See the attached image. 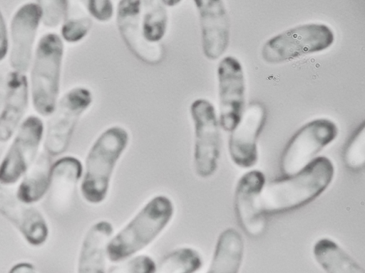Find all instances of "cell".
I'll return each mask as SVG.
<instances>
[{"label":"cell","instance_id":"6da1fadb","mask_svg":"<svg viewBox=\"0 0 365 273\" xmlns=\"http://www.w3.org/2000/svg\"><path fill=\"white\" fill-rule=\"evenodd\" d=\"M334 175L331 161L319 156L297 173L269 182L261 194L264 213H281L310 203L328 188Z\"/></svg>","mask_w":365,"mask_h":273},{"label":"cell","instance_id":"7a4b0ae2","mask_svg":"<svg viewBox=\"0 0 365 273\" xmlns=\"http://www.w3.org/2000/svg\"><path fill=\"white\" fill-rule=\"evenodd\" d=\"M173 213V204L168 197H153L110 239L106 248L108 259L120 262L145 248L165 230Z\"/></svg>","mask_w":365,"mask_h":273},{"label":"cell","instance_id":"3957f363","mask_svg":"<svg viewBox=\"0 0 365 273\" xmlns=\"http://www.w3.org/2000/svg\"><path fill=\"white\" fill-rule=\"evenodd\" d=\"M128 140L127 131L114 126L105 130L91 147L81 183V193L87 203L98 205L106 199L115 166Z\"/></svg>","mask_w":365,"mask_h":273},{"label":"cell","instance_id":"277c9868","mask_svg":"<svg viewBox=\"0 0 365 273\" xmlns=\"http://www.w3.org/2000/svg\"><path fill=\"white\" fill-rule=\"evenodd\" d=\"M63 45L53 33L38 41L31 73V92L36 111L42 116L53 114L59 92Z\"/></svg>","mask_w":365,"mask_h":273},{"label":"cell","instance_id":"5b68a950","mask_svg":"<svg viewBox=\"0 0 365 273\" xmlns=\"http://www.w3.org/2000/svg\"><path fill=\"white\" fill-rule=\"evenodd\" d=\"M334 41L333 31L325 24L300 25L269 38L262 48V57L268 63H282L326 50Z\"/></svg>","mask_w":365,"mask_h":273},{"label":"cell","instance_id":"8992f818","mask_svg":"<svg viewBox=\"0 0 365 273\" xmlns=\"http://www.w3.org/2000/svg\"><path fill=\"white\" fill-rule=\"evenodd\" d=\"M338 128L328 119H317L301 127L290 139L281 158V170L286 176L293 175L315 158L337 136Z\"/></svg>","mask_w":365,"mask_h":273},{"label":"cell","instance_id":"52a82bcc","mask_svg":"<svg viewBox=\"0 0 365 273\" xmlns=\"http://www.w3.org/2000/svg\"><path fill=\"white\" fill-rule=\"evenodd\" d=\"M195 127L194 168L202 178L212 176L217 168L220 155V133L215 109L204 99L190 106Z\"/></svg>","mask_w":365,"mask_h":273},{"label":"cell","instance_id":"ba28073f","mask_svg":"<svg viewBox=\"0 0 365 273\" xmlns=\"http://www.w3.org/2000/svg\"><path fill=\"white\" fill-rule=\"evenodd\" d=\"M91 102V92L84 87L73 88L61 97L46 129L44 148L48 154L56 156L66 151L79 117Z\"/></svg>","mask_w":365,"mask_h":273},{"label":"cell","instance_id":"9c48e42d","mask_svg":"<svg viewBox=\"0 0 365 273\" xmlns=\"http://www.w3.org/2000/svg\"><path fill=\"white\" fill-rule=\"evenodd\" d=\"M43 124L36 116L28 117L20 126L10 148L0 164V183H15L34 162Z\"/></svg>","mask_w":365,"mask_h":273},{"label":"cell","instance_id":"30bf717a","mask_svg":"<svg viewBox=\"0 0 365 273\" xmlns=\"http://www.w3.org/2000/svg\"><path fill=\"white\" fill-rule=\"evenodd\" d=\"M220 100V124L226 132H232L242 117L245 105V83L240 63L226 56L217 68Z\"/></svg>","mask_w":365,"mask_h":273},{"label":"cell","instance_id":"8fae6325","mask_svg":"<svg viewBox=\"0 0 365 273\" xmlns=\"http://www.w3.org/2000/svg\"><path fill=\"white\" fill-rule=\"evenodd\" d=\"M265 186V176L259 170L244 173L239 179L235 192V209L243 231L250 237L261 236L267 227V220L261 204V194Z\"/></svg>","mask_w":365,"mask_h":273},{"label":"cell","instance_id":"7c38bea8","mask_svg":"<svg viewBox=\"0 0 365 273\" xmlns=\"http://www.w3.org/2000/svg\"><path fill=\"white\" fill-rule=\"evenodd\" d=\"M266 110L259 102H252L242 113L240 121L231 132L228 149L232 161L239 167L249 168L258 159L257 141L264 126Z\"/></svg>","mask_w":365,"mask_h":273},{"label":"cell","instance_id":"4fadbf2b","mask_svg":"<svg viewBox=\"0 0 365 273\" xmlns=\"http://www.w3.org/2000/svg\"><path fill=\"white\" fill-rule=\"evenodd\" d=\"M41 19V10L37 2L21 6L11 21L9 61L14 71L24 74L30 65L34 40Z\"/></svg>","mask_w":365,"mask_h":273},{"label":"cell","instance_id":"5bb4252c","mask_svg":"<svg viewBox=\"0 0 365 273\" xmlns=\"http://www.w3.org/2000/svg\"><path fill=\"white\" fill-rule=\"evenodd\" d=\"M117 26L130 52L145 63L156 65L163 58V49L144 37L140 26V1H120L118 5Z\"/></svg>","mask_w":365,"mask_h":273},{"label":"cell","instance_id":"9a60e30c","mask_svg":"<svg viewBox=\"0 0 365 273\" xmlns=\"http://www.w3.org/2000/svg\"><path fill=\"white\" fill-rule=\"evenodd\" d=\"M0 214L11 222L33 246L43 245L48 237V227L43 215L34 207L20 200L0 183Z\"/></svg>","mask_w":365,"mask_h":273},{"label":"cell","instance_id":"2e32d148","mask_svg":"<svg viewBox=\"0 0 365 273\" xmlns=\"http://www.w3.org/2000/svg\"><path fill=\"white\" fill-rule=\"evenodd\" d=\"M205 55L210 60L220 58L226 50L230 38L227 11L221 0H197Z\"/></svg>","mask_w":365,"mask_h":273},{"label":"cell","instance_id":"e0dca14e","mask_svg":"<svg viewBox=\"0 0 365 273\" xmlns=\"http://www.w3.org/2000/svg\"><path fill=\"white\" fill-rule=\"evenodd\" d=\"M28 95L26 76L15 71L9 73L0 113V142L9 141L16 131L26 109Z\"/></svg>","mask_w":365,"mask_h":273},{"label":"cell","instance_id":"ac0fdd59","mask_svg":"<svg viewBox=\"0 0 365 273\" xmlns=\"http://www.w3.org/2000/svg\"><path fill=\"white\" fill-rule=\"evenodd\" d=\"M113 232V226L107 220L89 228L81 246L78 273H106V248Z\"/></svg>","mask_w":365,"mask_h":273},{"label":"cell","instance_id":"d6986e66","mask_svg":"<svg viewBox=\"0 0 365 273\" xmlns=\"http://www.w3.org/2000/svg\"><path fill=\"white\" fill-rule=\"evenodd\" d=\"M82 173L81 162L73 156L61 158L51 166L49 201L53 207L62 208L69 204Z\"/></svg>","mask_w":365,"mask_h":273},{"label":"cell","instance_id":"ffe728a7","mask_svg":"<svg viewBox=\"0 0 365 273\" xmlns=\"http://www.w3.org/2000/svg\"><path fill=\"white\" fill-rule=\"evenodd\" d=\"M242 235L233 228L218 237L213 257L206 273H238L244 255Z\"/></svg>","mask_w":365,"mask_h":273},{"label":"cell","instance_id":"44dd1931","mask_svg":"<svg viewBox=\"0 0 365 273\" xmlns=\"http://www.w3.org/2000/svg\"><path fill=\"white\" fill-rule=\"evenodd\" d=\"M313 254L327 273H364V269L330 238L319 239L313 247Z\"/></svg>","mask_w":365,"mask_h":273},{"label":"cell","instance_id":"7402d4cb","mask_svg":"<svg viewBox=\"0 0 365 273\" xmlns=\"http://www.w3.org/2000/svg\"><path fill=\"white\" fill-rule=\"evenodd\" d=\"M51 161L47 155H39L32 164L16 191L17 198L26 204L40 200L49 188Z\"/></svg>","mask_w":365,"mask_h":273},{"label":"cell","instance_id":"603a6c76","mask_svg":"<svg viewBox=\"0 0 365 273\" xmlns=\"http://www.w3.org/2000/svg\"><path fill=\"white\" fill-rule=\"evenodd\" d=\"M168 19L167 11L161 1H140V26L148 42L158 43L163 38Z\"/></svg>","mask_w":365,"mask_h":273},{"label":"cell","instance_id":"cb8c5ba5","mask_svg":"<svg viewBox=\"0 0 365 273\" xmlns=\"http://www.w3.org/2000/svg\"><path fill=\"white\" fill-rule=\"evenodd\" d=\"M202 264L201 255L197 250L181 247L165 256L155 273H194Z\"/></svg>","mask_w":365,"mask_h":273},{"label":"cell","instance_id":"d4e9b609","mask_svg":"<svg viewBox=\"0 0 365 273\" xmlns=\"http://www.w3.org/2000/svg\"><path fill=\"white\" fill-rule=\"evenodd\" d=\"M344 161L347 168L359 171L365 163V128L363 123L347 144L344 153Z\"/></svg>","mask_w":365,"mask_h":273},{"label":"cell","instance_id":"484cf974","mask_svg":"<svg viewBox=\"0 0 365 273\" xmlns=\"http://www.w3.org/2000/svg\"><path fill=\"white\" fill-rule=\"evenodd\" d=\"M41 10L43 23L48 28H55L65 19L68 12V1L65 0L37 1Z\"/></svg>","mask_w":365,"mask_h":273},{"label":"cell","instance_id":"4316f807","mask_svg":"<svg viewBox=\"0 0 365 273\" xmlns=\"http://www.w3.org/2000/svg\"><path fill=\"white\" fill-rule=\"evenodd\" d=\"M91 25V20L86 16L71 18L63 24L61 35L67 42L76 43L87 35Z\"/></svg>","mask_w":365,"mask_h":273},{"label":"cell","instance_id":"83f0119b","mask_svg":"<svg viewBox=\"0 0 365 273\" xmlns=\"http://www.w3.org/2000/svg\"><path fill=\"white\" fill-rule=\"evenodd\" d=\"M156 265L148 255H138L113 268L109 273H155Z\"/></svg>","mask_w":365,"mask_h":273},{"label":"cell","instance_id":"f1b7e54d","mask_svg":"<svg viewBox=\"0 0 365 273\" xmlns=\"http://www.w3.org/2000/svg\"><path fill=\"white\" fill-rule=\"evenodd\" d=\"M86 6L91 15L101 22L108 21L113 16V6L108 0H89Z\"/></svg>","mask_w":365,"mask_h":273},{"label":"cell","instance_id":"f546056e","mask_svg":"<svg viewBox=\"0 0 365 273\" xmlns=\"http://www.w3.org/2000/svg\"><path fill=\"white\" fill-rule=\"evenodd\" d=\"M8 48L6 27L3 16L0 11V61L6 56Z\"/></svg>","mask_w":365,"mask_h":273},{"label":"cell","instance_id":"4dcf8cb0","mask_svg":"<svg viewBox=\"0 0 365 273\" xmlns=\"http://www.w3.org/2000/svg\"><path fill=\"white\" fill-rule=\"evenodd\" d=\"M9 273H37V272L31 263L19 262L13 266Z\"/></svg>","mask_w":365,"mask_h":273},{"label":"cell","instance_id":"1f68e13d","mask_svg":"<svg viewBox=\"0 0 365 273\" xmlns=\"http://www.w3.org/2000/svg\"><path fill=\"white\" fill-rule=\"evenodd\" d=\"M6 92V83L1 76H0V111L4 104Z\"/></svg>","mask_w":365,"mask_h":273},{"label":"cell","instance_id":"d6a6232c","mask_svg":"<svg viewBox=\"0 0 365 273\" xmlns=\"http://www.w3.org/2000/svg\"><path fill=\"white\" fill-rule=\"evenodd\" d=\"M162 3L164 4V5H169V6H173V5H175L177 4H178L180 1H161Z\"/></svg>","mask_w":365,"mask_h":273}]
</instances>
